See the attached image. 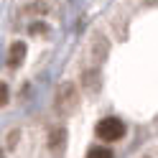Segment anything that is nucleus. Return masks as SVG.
<instances>
[{
	"mask_svg": "<svg viewBox=\"0 0 158 158\" xmlns=\"http://www.w3.org/2000/svg\"><path fill=\"white\" fill-rule=\"evenodd\" d=\"M97 135H100L102 140H107V143L120 140L125 135V125H123V120H117V117H105V120H100V125H97Z\"/></svg>",
	"mask_w": 158,
	"mask_h": 158,
	"instance_id": "nucleus-1",
	"label": "nucleus"
},
{
	"mask_svg": "<svg viewBox=\"0 0 158 158\" xmlns=\"http://www.w3.org/2000/svg\"><path fill=\"white\" fill-rule=\"evenodd\" d=\"M77 100H79L77 87L72 82H66V84L59 87V92H56V110L59 112H72L77 107Z\"/></svg>",
	"mask_w": 158,
	"mask_h": 158,
	"instance_id": "nucleus-2",
	"label": "nucleus"
},
{
	"mask_svg": "<svg viewBox=\"0 0 158 158\" xmlns=\"http://www.w3.org/2000/svg\"><path fill=\"white\" fill-rule=\"evenodd\" d=\"M26 59V44L23 41H15L10 46V51H8V66H18Z\"/></svg>",
	"mask_w": 158,
	"mask_h": 158,
	"instance_id": "nucleus-3",
	"label": "nucleus"
},
{
	"mask_svg": "<svg viewBox=\"0 0 158 158\" xmlns=\"http://www.w3.org/2000/svg\"><path fill=\"white\" fill-rule=\"evenodd\" d=\"M64 140H66V133L61 127H56V130H51V135H48V148H51V151H61Z\"/></svg>",
	"mask_w": 158,
	"mask_h": 158,
	"instance_id": "nucleus-4",
	"label": "nucleus"
},
{
	"mask_svg": "<svg viewBox=\"0 0 158 158\" xmlns=\"http://www.w3.org/2000/svg\"><path fill=\"white\" fill-rule=\"evenodd\" d=\"M82 82H84V87L89 92H94L97 87H100V72H87L84 77H82Z\"/></svg>",
	"mask_w": 158,
	"mask_h": 158,
	"instance_id": "nucleus-5",
	"label": "nucleus"
},
{
	"mask_svg": "<svg viewBox=\"0 0 158 158\" xmlns=\"http://www.w3.org/2000/svg\"><path fill=\"white\" fill-rule=\"evenodd\" d=\"M87 158H112V151L110 148H89Z\"/></svg>",
	"mask_w": 158,
	"mask_h": 158,
	"instance_id": "nucleus-6",
	"label": "nucleus"
},
{
	"mask_svg": "<svg viewBox=\"0 0 158 158\" xmlns=\"http://www.w3.org/2000/svg\"><path fill=\"white\" fill-rule=\"evenodd\" d=\"M5 102H8V87L0 82V105H5Z\"/></svg>",
	"mask_w": 158,
	"mask_h": 158,
	"instance_id": "nucleus-7",
	"label": "nucleus"
},
{
	"mask_svg": "<svg viewBox=\"0 0 158 158\" xmlns=\"http://www.w3.org/2000/svg\"><path fill=\"white\" fill-rule=\"evenodd\" d=\"M0 158H3V153H0Z\"/></svg>",
	"mask_w": 158,
	"mask_h": 158,
	"instance_id": "nucleus-8",
	"label": "nucleus"
}]
</instances>
